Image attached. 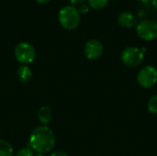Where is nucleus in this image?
Returning a JSON list of instances; mask_svg holds the SVG:
<instances>
[{"label":"nucleus","instance_id":"f8f14e48","mask_svg":"<svg viewBox=\"0 0 157 156\" xmlns=\"http://www.w3.org/2000/svg\"><path fill=\"white\" fill-rule=\"evenodd\" d=\"M147 108L148 111L151 114L156 115L157 114V94L154 95L153 97H150V99L148 100V104H147Z\"/></svg>","mask_w":157,"mask_h":156},{"label":"nucleus","instance_id":"dca6fc26","mask_svg":"<svg viewBox=\"0 0 157 156\" xmlns=\"http://www.w3.org/2000/svg\"><path fill=\"white\" fill-rule=\"evenodd\" d=\"M51 156H69L67 154L63 153V152H54L52 153Z\"/></svg>","mask_w":157,"mask_h":156},{"label":"nucleus","instance_id":"f3484780","mask_svg":"<svg viewBox=\"0 0 157 156\" xmlns=\"http://www.w3.org/2000/svg\"><path fill=\"white\" fill-rule=\"evenodd\" d=\"M70 1H71L72 5H78V6H80L82 4H84V2L86 0H70Z\"/></svg>","mask_w":157,"mask_h":156},{"label":"nucleus","instance_id":"20e7f679","mask_svg":"<svg viewBox=\"0 0 157 156\" xmlns=\"http://www.w3.org/2000/svg\"><path fill=\"white\" fill-rule=\"evenodd\" d=\"M144 59V53L140 48L134 46L125 48L121 54V60L123 64L131 68L139 66L143 63Z\"/></svg>","mask_w":157,"mask_h":156},{"label":"nucleus","instance_id":"f257e3e1","mask_svg":"<svg viewBox=\"0 0 157 156\" xmlns=\"http://www.w3.org/2000/svg\"><path fill=\"white\" fill-rule=\"evenodd\" d=\"M55 143V135L52 129L46 125H41L32 131L29 136V147L38 154H44L54 148Z\"/></svg>","mask_w":157,"mask_h":156},{"label":"nucleus","instance_id":"2eb2a0df","mask_svg":"<svg viewBox=\"0 0 157 156\" xmlns=\"http://www.w3.org/2000/svg\"><path fill=\"white\" fill-rule=\"evenodd\" d=\"M77 10H78V12L80 13V15H81V14H86V13L89 12V6H87V5H86V4H82V5H80V6H78Z\"/></svg>","mask_w":157,"mask_h":156},{"label":"nucleus","instance_id":"9d476101","mask_svg":"<svg viewBox=\"0 0 157 156\" xmlns=\"http://www.w3.org/2000/svg\"><path fill=\"white\" fill-rule=\"evenodd\" d=\"M37 116L42 125H47L52 120V112L48 106H41L38 110Z\"/></svg>","mask_w":157,"mask_h":156},{"label":"nucleus","instance_id":"6e6552de","mask_svg":"<svg viewBox=\"0 0 157 156\" xmlns=\"http://www.w3.org/2000/svg\"><path fill=\"white\" fill-rule=\"evenodd\" d=\"M118 23L123 28H132L137 25V17L131 11H123L118 16Z\"/></svg>","mask_w":157,"mask_h":156},{"label":"nucleus","instance_id":"aec40b11","mask_svg":"<svg viewBox=\"0 0 157 156\" xmlns=\"http://www.w3.org/2000/svg\"><path fill=\"white\" fill-rule=\"evenodd\" d=\"M137 1H139V2H141V3H148V2H150L151 0H137Z\"/></svg>","mask_w":157,"mask_h":156},{"label":"nucleus","instance_id":"1a4fd4ad","mask_svg":"<svg viewBox=\"0 0 157 156\" xmlns=\"http://www.w3.org/2000/svg\"><path fill=\"white\" fill-rule=\"evenodd\" d=\"M17 79L21 83L27 84V83L30 82V80L32 79V71L29 66L22 64L17 68Z\"/></svg>","mask_w":157,"mask_h":156},{"label":"nucleus","instance_id":"4468645a","mask_svg":"<svg viewBox=\"0 0 157 156\" xmlns=\"http://www.w3.org/2000/svg\"><path fill=\"white\" fill-rule=\"evenodd\" d=\"M33 151L29 147H24L19 149L14 156H33Z\"/></svg>","mask_w":157,"mask_h":156},{"label":"nucleus","instance_id":"412c9836","mask_svg":"<svg viewBox=\"0 0 157 156\" xmlns=\"http://www.w3.org/2000/svg\"><path fill=\"white\" fill-rule=\"evenodd\" d=\"M33 156H45L44 154H35V155Z\"/></svg>","mask_w":157,"mask_h":156},{"label":"nucleus","instance_id":"7ed1b4c3","mask_svg":"<svg viewBox=\"0 0 157 156\" xmlns=\"http://www.w3.org/2000/svg\"><path fill=\"white\" fill-rule=\"evenodd\" d=\"M137 36L145 41H151L157 39V22L155 20L144 18L136 25Z\"/></svg>","mask_w":157,"mask_h":156},{"label":"nucleus","instance_id":"423d86ee","mask_svg":"<svg viewBox=\"0 0 157 156\" xmlns=\"http://www.w3.org/2000/svg\"><path fill=\"white\" fill-rule=\"evenodd\" d=\"M137 83L143 88L148 89L157 84V69L155 66L146 65L137 74Z\"/></svg>","mask_w":157,"mask_h":156},{"label":"nucleus","instance_id":"a211bd4d","mask_svg":"<svg viewBox=\"0 0 157 156\" xmlns=\"http://www.w3.org/2000/svg\"><path fill=\"white\" fill-rule=\"evenodd\" d=\"M151 3H152V6L157 10V0H151Z\"/></svg>","mask_w":157,"mask_h":156},{"label":"nucleus","instance_id":"f03ea898","mask_svg":"<svg viewBox=\"0 0 157 156\" xmlns=\"http://www.w3.org/2000/svg\"><path fill=\"white\" fill-rule=\"evenodd\" d=\"M58 19L59 23L63 29L67 30H73L79 26L81 15L77 8L74 6H65L60 9Z\"/></svg>","mask_w":157,"mask_h":156},{"label":"nucleus","instance_id":"ddd939ff","mask_svg":"<svg viewBox=\"0 0 157 156\" xmlns=\"http://www.w3.org/2000/svg\"><path fill=\"white\" fill-rule=\"evenodd\" d=\"M87 2H88V6L91 8L101 9L108 5L109 0H87Z\"/></svg>","mask_w":157,"mask_h":156},{"label":"nucleus","instance_id":"9b49d317","mask_svg":"<svg viewBox=\"0 0 157 156\" xmlns=\"http://www.w3.org/2000/svg\"><path fill=\"white\" fill-rule=\"evenodd\" d=\"M0 156H13L12 145L2 139H0Z\"/></svg>","mask_w":157,"mask_h":156},{"label":"nucleus","instance_id":"0eeeda50","mask_svg":"<svg viewBox=\"0 0 157 156\" xmlns=\"http://www.w3.org/2000/svg\"><path fill=\"white\" fill-rule=\"evenodd\" d=\"M103 50L104 47L100 40H90L84 47V53L88 60H97L102 55Z\"/></svg>","mask_w":157,"mask_h":156},{"label":"nucleus","instance_id":"39448f33","mask_svg":"<svg viewBox=\"0 0 157 156\" xmlns=\"http://www.w3.org/2000/svg\"><path fill=\"white\" fill-rule=\"evenodd\" d=\"M14 54L18 63L26 65L35 60L36 51L32 44L23 41L16 45L14 49Z\"/></svg>","mask_w":157,"mask_h":156},{"label":"nucleus","instance_id":"6ab92c4d","mask_svg":"<svg viewBox=\"0 0 157 156\" xmlns=\"http://www.w3.org/2000/svg\"><path fill=\"white\" fill-rule=\"evenodd\" d=\"M39 4H46L48 2H50L51 0H36Z\"/></svg>","mask_w":157,"mask_h":156}]
</instances>
